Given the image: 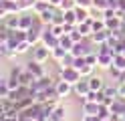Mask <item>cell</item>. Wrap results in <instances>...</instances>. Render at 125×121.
Masks as SVG:
<instances>
[{
    "label": "cell",
    "mask_w": 125,
    "mask_h": 121,
    "mask_svg": "<svg viewBox=\"0 0 125 121\" xmlns=\"http://www.w3.org/2000/svg\"><path fill=\"white\" fill-rule=\"evenodd\" d=\"M51 87H54V83L51 81V77H49V75H44V77L36 79L34 83L30 85V91H32V93L36 95V93H44V91H49Z\"/></svg>",
    "instance_id": "obj_1"
},
{
    "label": "cell",
    "mask_w": 125,
    "mask_h": 121,
    "mask_svg": "<svg viewBox=\"0 0 125 121\" xmlns=\"http://www.w3.org/2000/svg\"><path fill=\"white\" fill-rule=\"evenodd\" d=\"M59 77H61V79H65V81H69V83H73V85H75V83H79V81L83 79V77H81V73L77 71L75 67H62V69L59 71Z\"/></svg>",
    "instance_id": "obj_2"
},
{
    "label": "cell",
    "mask_w": 125,
    "mask_h": 121,
    "mask_svg": "<svg viewBox=\"0 0 125 121\" xmlns=\"http://www.w3.org/2000/svg\"><path fill=\"white\" fill-rule=\"evenodd\" d=\"M51 48L49 46H44L42 43H38V44H34L32 46V59L34 61H38V63H44V61H49L51 59Z\"/></svg>",
    "instance_id": "obj_3"
},
{
    "label": "cell",
    "mask_w": 125,
    "mask_h": 121,
    "mask_svg": "<svg viewBox=\"0 0 125 121\" xmlns=\"http://www.w3.org/2000/svg\"><path fill=\"white\" fill-rule=\"evenodd\" d=\"M91 51H95V46H91L87 43V38H83L81 43H75L73 48H71V55L73 56H85V55H89Z\"/></svg>",
    "instance_id": "obj_4"
},
{
    "label": "cell",
    "mask_w": 125,
    "mask_h": 121,
    "mask_svg": "<svg viewBox=\"0 0 125 121\" xmlns=\"http://www.w3.org/2000/svg\"><path fill=\"white\" fill-rule=\"evenodd\" d=\"M41 43H42L44 46H49L51 51H52V48H57V46H59V36L51 32V26H46V28L42 30V38H41Z\"/></svg>",
    "instance_id": "obj_5"
},
{
    "label": "cell",
    "mask_w": 125,
    "mask_h": 121,
    "mask_svg": "<svg viewBox=\"0 0 125 121\" xmlns=\"http://www.w3.org/2000/svg\"><path fill=\"white\" fill-rule=\"evenodd\" d=\"M54 89H57V93L61 95V97H69L73 93V83H69V81H65V79H57L54 81Z\"/></svg>",
    "instance_id": "obj_6"
},
{
    "label": "cell",
    "mask_w": 125,
    "mask_h": 121,
    "mask_svg": "<svg viewBox=\"0 0 125 121\" xmlns=\"http://www.w3.org/2000/svg\"><path fill=\"white\" fill-rule=\"evenodd\" d=\"M113 59H115V55L111 51H105V53H99V61H97V67L99 69H105L109 71L113 67Z\"/></svg>",
    "instance_id": "obj_7"
},
{
    "label": "cell",
    "mask_w": 125,
    "mask_h": 121,
    "mask_svg": "<svg viewBox=\"0 0 125 121\" xmlns=\"http://www.w3.org/2000/svg\"><path fill=\"white\" fill-rule=\"evenodd\" d=\"M24 67H26V71H28V73H32L36 79H41V77H44V75H46V71H44V67H42V63H38V61H34V59H32V61H28Z\"/></svg>",
    "instance_id": "obj_8"
},
{
    "label": "cell",
    "mask_w": 125,
    "mask_h": 121,
    "mask_svg": "<svg viewBox=\"0 0 125 121\" xmlns=\"http://www.w3.org/2000/svg\"><path fill=\"white\" fill-rule=\"evenodd\" d=\"M89 91H91V87H89V79H85V77L79 81V83H75V85H73V93H75L77 97H85Z\"/></svg>",
    "instance_id": "obj_9"
},
{
    "label": "cell",
    "mask_w": 125,
    "mask_h": 121,
    "mask_svg": "<svg viewBox=\"0 0 125 121\" xmlns=\"http://www.w3.org/2000/svg\"><path fill=\"white\" fill-rule=\"evenodd\" d=\"M51 121H67V107L65 105H57L51 113Z\"/></svg>",
    "instance_id": "obj_10"
},
{
    "label": "cell",
    "mask_w": 125,
    "mask_h": 121,
    "mask_svg": "<svg viewBox=\"0 0 125 121\" xmlns=\"http://www.w3.org/2000/svg\"><path fill=\"white\" fill-rule=\"evenodd\" d=\"M109 34H111V30H109V28L99 30V32H93V34H91V43L93 44H103V43H107Z\"/></svg>",
    "instance_id": "obj_11"
},
{
    "label": "cell",
    "mask_w": 125,
    "mask_h": 121,
    "mask_svg": "<svg viewBox=\"0 0 125 121\" xmlns=\"http://www.w3.org/2000/svg\"><path fill=\"white\" fill-rule=\"evenodd\" d=\"M87 79H89V87H91V91H103V89H105V81L101 79V77L91 75V77H87Z\"/></svg>",
    "instance_id": "obj_12"
},
{
    "label": "cell",
    "mask_w": 125,
    "mask_h": 121,
    "mask_svg": "<svg viewBox=\"0 0 125 121\" xmlns=\"http://www.w3.org/2000/svg\"><path fill=\"white\" fill-rule=\"evenodd\" d=\"M99 111H101V103L87 101L83 105V113H87V115H99Z\"/></svg>",
    "instance_id": "obj_13"
},
{
    "label": "cell",
    "mask_w": 125,
    "mask_h": 121,
    "mask_svg": "<svg viewBox=\"0 0 125 121\" xmlns=\"http://www.w3.org/2000/svg\"><path fill=\"white\" fill-rule=\"evenodd\" d=\"M75 14H77V22H89L93 18V16L89 14V8H83V6H77Z\"/></svg>",
    "instance_id": "obj_14"
},
{
    "label": "cell",
    "mask_w": 125,
    "mask_h": 121,
    "mask_svg": "<svg viewBox=\"0 0 125 121\" xmlns=\"http://www.w3.org/2000/svg\"><path fill=\"white\" fill-rule=\"evenodd\" d=\"M34 18H36V14L30 16V14H22V12H20V28H22V30H28V28L34 24Z\"/></svg>",
    "instance_id": "obj_15"
},
{
    "label": "cell",
    "mask_w": 125,
    "mask_h": 121,
    "mask_svg": "<svg viewBox=\"0 0 125 121\" xmlns=\"http://www.w3.org/2000/svg\"><path fill=\"white\" fill-rule=\"evenodd\" d=\"M49 8H51V2H49V0H36L32 10H34V14H42V12L49 10Z\"/></svg>",
    "instance_id": "obj_16"
},
{
    "label": "cell",
    "mask_w": 125,
    "mask_h": 121,
    "mask_svg": "<svg viewBox=\"0 0 125 121\" xmlns=\"http://www.w3.org/2000/svg\"><path fill=\"white\" fill-rule=\"evenodd\" d=\"M69 55V51L67 48H62V46H57V48H52V53H51V59H54L57 63H61L65 56Z\"/></svg>",
    "instance_id": "obj_17"
},
{
    "label": "cell",
    "mask_w": 125,
    "mask_h": 121,
    "mask_svg": "<svg viewBox=\"0 0 125 121\" xmlns=\"http://www.w3.org/2000/svg\"><path fill=\"white\" fill-rule=\"evenodd\" d=\"M73 44H75V40L71 38V34H62V36L59 38V46H62V48H67L69 53H71V48H73Z\"/></svg>",
    "instance_id": "obj_18"
},
{
    "label": "cell",
    "mask_w": 125,
    "mask_h": 121,
    "mask_svg": "<svg viewBox=\"0 0 125 121\" xmlns=\"http://www.w3.org/2000/svg\"><path fill=\"white\" fill-rule=\"evenodd\" d=\"M0 121H18V111H0Z\"/></svg>",
    "instance_id": "obj_19"
},
{
    "label": "cell",
    "mask_w": 125,
    "mask_h": 121,
    "mask_svg": "<svg viewBox=\"0 0 125 121\" xmlns=\"http://www.w3.org/2000/svg\"><path fill=\"white\" fill-rule=\"evenodd\" d=\"M30 48H32V44H30L28 40H22V43H18L16 46H14V51H16V55H26Z\"/></svg>",
    "instance_id": "obj_20"
},
{
    "label": "cell",
    "mask_w": 125,
    "mask_h": 121,
    "mask_svg": "<svg viewBox=\"0 0 125 121\" xmlns=\"http://www.w3.org/2000/svg\"><path fill=\"white\" fill-rule=\"evenodd\" d=\"M91 26H93V32L105 30V28H107V24H105V18H93V20H91Z\"/></svg>",
    "instance_id": "obj_21"
},
{
    "label": "cell",
    "mask_w": 125,
    "mask_h": 121,
    "mask_svg": "<svg viewBox=\"0 0 125 121\" xmlns=\"http://www.w3.org/2000/svg\"><path fill=\"white\" fill-rule=\"evenodd\" d=\"M93 8L97 12H105L109 8V0H93Z\"/></svg>",
    "instance_id": "obj_22"
},
{
    "label": "cell",
    "mask_w": 125,
    "mask_h": 121,
    "mask_svg": "<svg viewBox=\"0 0 125 121\" xmlns=\"http://www.w3.org/2000/svg\"><path fill=\"white\" fill-rule=\"evenodd\" d=\"M51 32L52 34H57L59 38L62 34H67V30H65V24H51Z\"/></svg>",
    "instance_id": "obj_23"
},
{
    "label": "cell",
    "mask_w": 125,
    "mask_h": 121,
    "mask_svg": "<svg viewBox=\"0 0 125 121\" xmlns=\"http://www.w3.org/2000/svg\"><path fill=\"white\" fill-rule=\"evenodd\" d=\"M93 69H95V65H83V67L79 69V73H81V77H91L93 75Z\"/></svg>",
    "instance_id": "obj_24"
},
{
    "label": "cell",
    "mask_w": 125,
    "mask_h": 121,
    "mask_svg": "<svg viewBox=\"0 0 125 121\" xmlns=\"http://www.w3.org/2000/svg\"><path fill=\"white\" fill-rule=\"evenodd\" d=\"M73 63H75V56H73L71 53H69V55L65 56V59H62V61L59 63V69H62V67H73Z\"/></svg>",
    "instance_id": "obj_25"
},
{
    "label": "cell",
    "mask_w": 125,
    "mask_h": 121,
    "mask_svg": "<svg viewBox=\"0 0 125 121\" xmlns=\"http://www.w3.org/2000/svg\"><path fill=\"white\" fill-rule=\"evenodd\" d=\"M22 71H24V67H20V65H14V67L10 69V75H8V77H12V79H18Z\"/></svg>",
    "instance_id": "obj_26"
},
{
    "label": "cell",
    "mask_w": 125,
    "mask_h": 121,
    "mask_svg": "<svg viewBox=\"0 0 125 121\" xmlns=\"http://www.w3.org/2000/svg\"><path fill=\"white\" fill-rule=\"evenodd\" d=\"M77 6H83V8H93V0H77Z\"/></svg>",
    "instance_id": "obj_27"
},
{
    "label": "cell",
    "mask_w": 125,
    "mask_h": 121,
    "mask_svg": "<svg viewBox=\"0 0 125 121\" xmlns=\"http://www.w3.org/2000/svg\"><path fill=\"white\" fill-rule=\"evenodd\" d=\"M49 2H51V6H54V8H61L62 0H49Z\"/></svg>",
    "instance_id": "obj_28"
},
{
    "label": "cell",
    "mask_w": 125,
    "mask_h": 121,
    "mask_svg": "<svg viewBox=\"0 0 125 121\" xmlns=\"http://www.w3.org/2000/svg\"><path fill=\"white\" fill-rule=\"evenodd\" d=\"M103 121H113V117H109V119H103Z\"/></svg>",
    "instance_id": "obj_29"
},
{
    "label": "cell",
    "mask_w": 125,
    "mask_h": 121,
    "mask_svg": "<svg viewBox=\"0 0 125 121\" xmlns=\"http://www.w3.org/2000/svg\"><path fill=\"white\" fill-rule=\"evenodd\" d=\"M16 2H18V0H16Z\"/></svg>",
    "instance_id": "obj_30"
}]
</instances>
